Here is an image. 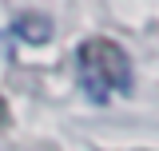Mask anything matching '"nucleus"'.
<instances>
[{
  "label": "nucleus",
  "mask_w": 159,
  "mask_h": 151,
  "mask_svg": "<svg viewBox=\"0 0 159 151\" xmlns=\"http://www.w3.org/2000/svg\"><path fill=\"white\" fill-rule=\"evenodd\" d=\"M76 64H80V84H84V92L92 95L96 103H107L116 92L119 95L131 92V84H135L131 56L119 48L116 40H107V36L80 40Z\"/></svg>",
  "instance_id": "f257e3e1"
},
{
  "label": "nucleus",
  "mask_w": 159,
  "mask_h": 151,
  "mask_svg": "<svg viewBox=\"0 0 159 151\" xmlns=\"http://www.w3.org/2000/svg\"><path fill=\"white\" fill-rule=\"evenodd\" d=\"M12 28H16V36H24V44H48V36H52V20L44 12H24Z\"/></svg>",
  "instance_id": "f03ea898"
},
{
  "label": "nucleus",
  "mask_w": 159,
  "mask_h": 151,
  "mask_svg": "<svg viewBox=\"0 0 159 151\" xmlns=\"http://www.w3.org/2000/svg\"><path fill=\"white\" fill-rule=\"evenodd\" d=\"M4 123H8V99L0 95V127H4Z\"/></svg>",
  "instance_id": "7ed1b4c3"
}]
</instances>
